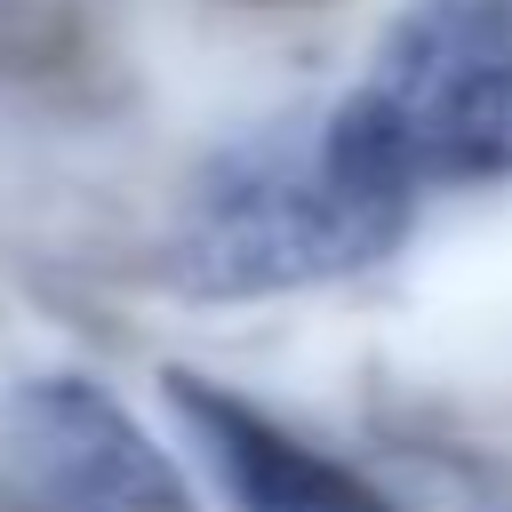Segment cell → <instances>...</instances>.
Masks as SVG:
<instances>
[{
  "instance_id": "obj_1",
  "label": "cell",
  "mask_w": 512,
  "mask_h": 512,
  "mask_svg": "<svg viewBox=\"0 0 512 512\" xmlns=\"http://www.w3.org/2000/svg\"><path fill=\"white\" fill-rule=\"evenodd\" d=\"M320 136L408 208L432 184H512V0H416Z\"/></svg>"
},
{
  "instance_id": "obj_2",
  "label": "cell",
  "mask_w": 512,
  "mask_h": 512,
  "mask_svg": "<svg viewBox=\"0 0 512 512\" xmlns=\"http://www.w3.org/2000/svg\"><path fill=\"white\" fill-rule=\"evenodd\" d=\"M408 200L360 184L320 120H280L216 152L184 200L176 264L208 296H264V288H312L336 272L376 264L408 232Z\"/></svg>"
},
{
  "instance_id": "obj_3",
  "label": "cell",
  "mask_w": 512,
  "mask_h": 512,
  "mask_svg": "<svg viewBox=\"0 0 512 512\" xmlns=\"http://www.w3.org/2000/svg\"><path fill=\"white\" fill-rule=\"evenodd\" d=\"M0 456L40 512H200L136 408L96 376H24L0 400Z\"/></svg>"
},
{
  "instance_id": "obj_4",
  "label": "cell",
  "mask_w": 512,
  "mask_h": 512,
  "mask_svg": "<svg viewBox=\"0 0 512 512\" xmlns=\"http://www.w3.org/2000/svg\"><path fill=\"white\" fill-rule=\"evenodd\" d=\"M168 400H176L184 432L200 440L232 512H400L376 480L320 456L312 440H296L288 424H272L264 408H248L240 392H224L208 376H168Z\"/></svg>"
}]
</instances>
